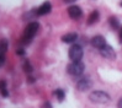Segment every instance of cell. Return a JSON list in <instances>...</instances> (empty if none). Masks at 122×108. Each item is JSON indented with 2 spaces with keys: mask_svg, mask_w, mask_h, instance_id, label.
<instances>
[{
  "mask_svg": "<svg viewBox=\"0 0 122 108\" xmlns=\"http://www.w3.org/2000/svg\"><path fill=\"white\" fill-rule=\"evenodd\" d=\"M16 54H17V55H24V54H25V50H24L22 48H19V49L16 50Z\"/></svg>",
  "mask_w": 122,
  "mask_h": 108,
  "instance_id": "d6986e66",
  "label": "cell"
},
{
  "mask_svg": "<svg viewBox=\"0 0 122 108\" xmlns=\"http://www.w3.org/2000/svg\"><path fill=\"white\" fill-rule=\"evenodd\" d=\"M99 19H100V12H99L97 10H94V11H92L90 15H89L86 23H88V25H95L97 21H99Z\"/></svg>",
  "mask_w": 122,
  "mask_h": 108,
  "instance_id": "8fae6325",
  "label": "cell"
},
{
  "mask_svg": "<svg viewBox=\"0 0 122 108\" xmlns=\"http://www.w3.org/2000/svg\"><path fill=\"white\" fill-rule=\"evenodd\" d=\"M69 58L71 61H78V60H81L83 59V55H84V50L83 47L80 44H73L69 49Z\"/></svg>",
  "mask_w": 122,
  "mask_h": 108,
  "instance_id": "277c9868",
  "label": "cell"
},
{
  "mask_svg": "<svg viewBox=\"0 0 122 108\" xmlns=\"http://www.w3.org/2000/svg\"><path fill=\"white\" fill-rule=\"evenodd\" d=\"M35 80H33V77H28V82H33Z\"/></svg>",
  "mask_w": 122,
  "mask_h": 108,
  "instance_id": "cb8c5ba5",
  "label": "cell"
},
{
  "mask_svg": "<svg viewBox=\"0 0 122 108\" xmlns=\"http://www.w3.org/2000/svg\"><path fill=\"white\" fill-rule=\"evenodd\" d=\"M53 95L56 96V98L59 101V102H62V101L66 98V92H64L62 89H57L53 91Z\"/></svg>",
  "mask_w": 122,
  "mask_h": 108,
  "instance_id": "7c38bea8",
  "label": "cell"
},
{
  "mask_svg": "<svg viewBox=\"0 0 122 108\" xmlns=\"http://www.w3.org/2000/svg\"><path fill=\"white\" fill-rule=\"evenodd\" d=\"M63 1L66 3V4H70V3H75L76 0H63Z\"/></svg>",
  "mask_w": 122,
  "mask_h": 108,
  "instance_id": "44dd1931",
  "label": "cell"
},
{
  "mask_svg": "<svg viewBox=\"0 0 122 108\" xmlns=\"http://www.w3.org/2000/svg\"><path fill=\"white\" fill-rule=\"evenodd\" d=\"M118 42L122 44V27L120 28V39H118Z\"/></svg>",
  "mask_w": 122,
  "mask_h": 108,
  "instance_id": "ffe728a7",
  "label": "cell"
},
{
  "mask_svg": "<svg viewBox=\"0 0 122 108\" xmlns=\"http://www.w3.org/2000/svg\"><path fill=\"white\" fill-rule=\"evenodd\" d=\"M45 107H52V103H49V102H46L45 104H43Z\"/></svg>",
  "mask_w": 122,
  "mask_h": 108,
  "instance_id": "603a6c76",
  "label": "cell"
},
{
  "mask_svg": "<svg viewBox=\"0 0 122 108\" xmlns=\"http://www.w3.org/2000/svg\"><path fill=\"white\" fill-rule=\"evenodd\" d=\"M52 11V4L49 1H45L42 4L40 8L37 9V12H38V16H43V15H47Z\"/></svg>",
  "mask_w": 122,
  "mask_h": 108,
  "instance_id": "9c48e42d",
  "label": "cell"
},
{
  "mask_svg": "<svg viewBox=\"0 0 122 108\" xmlns=\"http://www.w3.org/2000/svg\"><path fill=\"white\" fill-rule=\"evenodd\" d=\"M36 16H38V12H37V9H33V10H31V11L26 12L25 15L22 16V19H24V20H31V19H33V17H36Z\"/></svg>",
  "mask_w": 122,
  "mask_h": 108,
  "instance_id": "4fadbf2b",
  "label": "cell"
},
{
  "mask_svg": "<svg viewBox=\"0 0 122 108\" xmlns=\"http://www.w3.org/2000/svg\"><path fill=\"white\" fill-rule=\"evenodd\" d=\"M22 69H24V71H25L26 74H31L32 71H33V68H32L31 63L28 61V60H26V61L24 63V65H22Z\"/></svg>",
  "mask_w": 122,
  "mask_h": 108,
  "instance_id": "9a60e30c",
  "label": "cell"
},
{
  "mask_svg": "<svg viewBox=\"0 0 122 108\" xmlns=\"http://www.w3.org/2000/svg\"><path fill=\"white\" fill-rule=\"evenodd\" d=\"M117 106H118V108H122V98L118 101V102H117Z\"/></svg>",
  "mask_w": 122,
  "mask_h": 108,
  "instance_id": "7402d4cb",
  "label": "cell"
},
{
  "mask_svg": "<svg viewBox=\"0 0 122 108\" xmlns=\"http://www.w3.org/2000/svg\"><path fill=\"white\" fill-rule=\"evenodd\" d=\"M84 70H85V65H84V63L81 60L71 61L69 65L67 66V71L70 75H73V76H80V75H83Z\"/></svg>",
  "mask_w": 122,
  "mask_h": 108,
  "instance_id": "3957f363",
  "label": "cell"
},
{
  "mask_svg": "<svg viewBox=\"0 0 122 108\" xmlns=\"http://www.w3.org/2000/svg\"><path fill=\"white\" fill-rule=\"evenodd\" d=\"M120 5L122 6V0H120Z\"/></svg>",
  "mask_w": 122,
  "mask_h": 108,
  "instance_id": "d4e9b609",
  "label": "cell"
},
{
  "mask_svg": "<svg viewBox=\"0 0 122 108\" xmlns=\"http://www.w3.org/2000/svg\"><path fill=\"white\" fill-rule=\"evenodd\" d=\"M38 30H40V23L38 22L28 23L27 27L25 28V31H24L22 38H21L22 44H30V43L32 42V39H33V37L36 36V33L38 32Z\"/></svg>",
  "mask_w": 122,
  "mask_h": 108,
  "instance_id": "6da1fadb",
  "label": "cell"
},
{
  "mask_svg": "<svg viewBox=\"0 0 122 108\" xmlns=\"http://www.w3.org/2000/svg\"><path fill=\"white\" fill-rule=\"evenodd\" d=\"M109 23L111 25V27L113 28V30H117V28H120V22H118L117 17H115V16L109 17Z\"/></svg>",
  "mask_w": 122,
  "mask_h": 108,
  "instance_id": "5bb4252c",
  "label": "cell"
},
{
  "mask_svg": "<svg viewBox=\"0 0 122 108\" xmlns=\"http://www.w3.org/2000/svg\"><path fill=\"white\" fill-rule=\"evenodd\" d=\"M68 15L73 20H78L83 16V10H81L80 6H78V5H71L68 8Z\"/></svg>",
  "mask_w": 122,
  "mask_h": 108,
  "instance_id": "52a82bcc",
  "label": "cell"
},
{
  "mask_svg": "<svg viewBox=\"0 0 122 108\" xmlns=\"http://www.w3.org/2000/svg\"><path fill=\"white\" fill-rule=\"evenodd\" d=\"M90 43H91L92 47H95V48L99 49V48H101V47H104V46L106 44V39H105L104 36L97 34V36H94V37L91 38Z\"/></svg>",
  "mask_w": 122,
  "mask_h": 108,
  "instance_id": "ba28073f",
  "label": "cell"
},
{
  "mask_svg": "<svg viewBox=\"0 0 122 108\" xmlns=\"http://www.w3.org/2000/svg\"><path fill=\"white\" fill-rule=\"evenodd\" d=\"M89 99H90V102L95 103V104H107L109 102H111V96L105 91L96 90V91L90 92Z\"/></svg>",
  "mask_w": 122,
  "mask_h": 108,
  "instance_id": "7a4b0ae2",
  "label": "cell"
},
{
  "mask_svg": "<svg viewBox=\"0 0 122 108\" xmlns=\"http://www.w3.org/2000/svg\"><path fill=\"white\" fill-rule=\"evenodd\" d=\"M99 53L101 54L105 59H109V60H115L116 59V52H115V49L109 46V44H105L104 47L99 48Z\"/></svg>",
  "mask_w": 122,
  "mask_h": 108,
  "instance_id": "5b68a950",
  "label": "cell"
},
{
  "mask_svg": "<svg viewBox=\"0 0 122 108\" xmlns=\"http://www.w3.org/2000/svg\"><path fill=\"white\" fill-rule=\"evenodd\" d=\"M8 48H9V42H8V39H1V41H0V52L5 53L6 50H8Z\"/></svg>",
  "mask_w": 122,
  "mask_h": 108,
  "instance_id": "2e32d148",
  "label": "cell"
},
{
  "mask_svg": "<svg viewBox=\"0 0 122 108\" xmlns=\"http://www.w3.org/2000/svg\"><path fill=\"white\" fill-rule=\"evenodd\" d=\"M91 87H92V81L89 77H81L80 80L76 82V90L80 91V92H85Z\"/></svg>",
  "mask_w": 122,
  "mask_h": 108,
  "instance_id": "8992f818",
  "label": "cell"
},
{
  "mask_svg": "<svg viewBox=\"0 0 122 108\" xmlns=\"http://www.w3.org/2000/svg\"><path fill=\"white\" fill-rule=\"evenodd\" d=\"M3 90H6V81L5 80L0 81V91H3Z\"/></svg>",
  "mask_w": 122,
  "mask_h": 108,
  "instance_id": "e0dca14e",
  "label": "cell"
},
{
  "mask_svg": "<svg viewBox=\"0 0 122 108\" xmlns=\"http://www.w3.org/2000/svg\"><path fill=\"white\" fill-rule=\"evenodd\" d=\"M4 63H5V56H4V53L0 52V66H1Z\"/></svg>",
  "mask_w": 122,
  "mask_h": 108,
  "instance_id": "ac0fdd59",
  "label": "cell"
},
{
  "mask_svg": "<svg viewBox=\"0 0 122 108\" xmlns=\"http://www.w3.org/2000/svg\"><path fill=\"white\" fill-rule=\"evenodd\" d=\"M78 39V34L75 32H69L67 34H64L62 37V42L67 43V44H70V43H74Z\"/></svg>",
  "mask_w": 122,
  "mask_h": 108,
  "instance_id": "30bf717a",
  "label": "cell"
}]
</instances>
